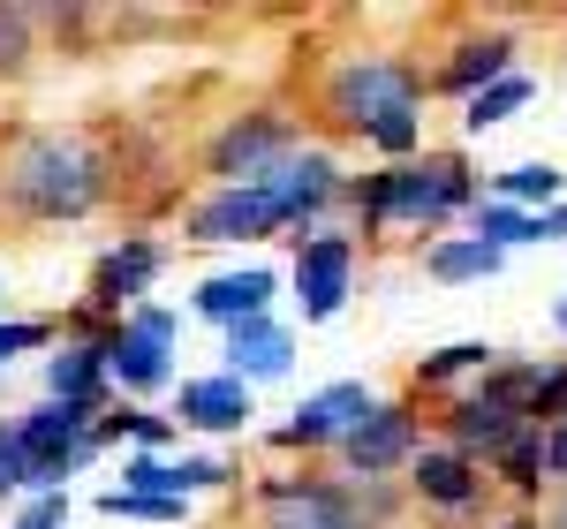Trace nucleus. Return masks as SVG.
<instances>
[{"label":"nucleus","mask_w":567,"mask_h":529,"mask_svg":"<svg viewBox=\"0 0 567 529\" xmlns=\"http://www.w3.org/2000/svg\"><path fill=\"white\" fill-rule=\"evenodd\" d=\"M69 522V491H31V507L16 515V529H61Z\"/></svg>","instance_id":"obj_34"},{"label":"nucleus","mask_w":567,"mask_h":529,"mask_svg":"<svg viewBox=\"0 0 567 529\" xmlns=\"http://www.w3.org/2000/svg\"><path fill=\"white\" fill-rule=\"evenodd\" d=\"M280 227H296L280 212V197H272L265 181H243V189H213V197L189 212V242H265V235H280Z\"/></svg>","instance_id":"obj_5"},{"label":"nucleus","mask_w":567,"mask_h":529,"mask_svg":"<svg viewBox=\"0 0 567 529\" xmlns=\"http://www.w3.org/2000/svg\"><path fill=\"white\" fill-rule=\"evenodd\" d=\"M507 529H545V522H529V515H515V522H507Z\"/></svg>","instance_id":"obj_40"},{"label":"nucleus","mask_w":567,"mask_h":529,"mask_svg":"<svg viewBox=\"0 0 567 529\" xmlns=\"http://www.w3.org/2000/svg\"><path fill=\"white\" fill-rule=\"evenodd\" d=\"M529 424L545 432V424H560L567 416V363H537V386H529Z\"/></svg>","instance_id":"obj_28"},{"label":"nucleus","mask_w":567,"mask_h":529,"mask_svg":"<svg viewBox=\"0 0 567 529\" xmlns=\"http://www.w3.org/2000/svg\"><path fill=\"white\" fill-rule=\"evenodd\" d=\"M130 325H136V333H152V341H167V349L182 341V318H175L167 303H136V310H130Z\"/></svg>","instance_id":"obj_35"},{"label":"nucleus","mask_w":567,"mask_h":529,"mask_svg":"<svg viewBox=\"0 0 567 529\" xmlns=\"http://www.w3.org/2000/svg\"><path fill=\"white\" fill-rule=\"evenodd\" d=\"M470 235H477V242H492V250L507 258L515 242H537V212L499 205V197H477V205H470Z\"/></svg>","instance_id":"obj_22"},{"label":"nucleus","mask_w":567,"mask_h":529,"mask_svg":"<svg viewBox=\"0 0 567 529\" xmlns=\"http://www.w3.org/2000/svg\"><path fill=\"white\" fill-rule=\"evenodd\" d=\"M499 264L507 258H499L492 242H477V235H454V242H432V250H424V272L446 280V288H454V280H492Z\"/></svg>","instance_id":"obj_20"},{"label":"nucleus","mask_w":567,"mask_h":529,"mask_svg":"<svg viewBox=\"0 0 567 529\" xmlns=\"http://www.w3.org/2000/svg\"><path fill=\"white\" fill-rule=\"evenodd\" d=\"M258 416V401H250V386L243 378H227V371H213V378H182V401H175V424L182 432H243Z\"/></svg>","instance_id":"obj_12"},{"label":"nucleus","mask_w":567,"mask_h":529,"mask_svg":"<svg viewBox=\"0 0 567 529\" xmlns=\"http://www.w3.org/2000/svg\"><path fill=\"white\" fill-rule=\"evenodd\" d=\"M0 189L31 220H84L91 205H99V189H106V167L76 136H31V144H16Z\"/></svg>","instance_id":"obj_3"},{"label":"nucleus","mask_w":567,"mask_h":529,"mask_svg":"<svg viewBox=\"0 0 567 529\" xmlns=\"http://www.w3.org/2000/svg\"><path fill=\"white\" fill-rule=\"evenodd\" d=\"M106 439H136L144 454H159V446L175 439V416H152V408H114L106 424H99V446Z\"/></svg>","instance_id":"obj_25"},{"label":"nucleus","mask_w":567,"mask_h":529,"mask_svg":"<svg viewBox=\"0 0 567 529\" xmlns=\"http://www.w3.org/2000/svg\"><path fill=\"white\" fill-rule=\"evenodd\" d=\"M296 363V341H288V325L265 310V318H243V325H227V378H280Z\"/></svg>","instance_id":"obj_15"},{"label":"nucleus","mask_w":567,"mask_h":529,"mask_svg":"<svg viewBox=\"0 0 567 529\" xmlns=\"http://www.w3.org/2000/svg\"><path fill=\"white\" fill-rule=\"evenodd\" d=\"M8 491H31V454L16 439V424L0 432V499H8Z\"/></svg>","instance_id":"obj_32"},{"label":"nucleus","mask_w":567,"mask_h":529,"mask_svg":"<svg viewBox=\"0 0 567 529\" xmlns=\"http://www.w3.org/2000/svg\"><path fill=\"white\" fill-rule=\"evenodd\" d=\"M45 401H69V408H99L106 401V363H99L91 341L45 355Z\"/></svg>","instance_id":"obj_18"},{"label":"nucleus","mask_w":567,"mask_h":529,"mask_svg":"<svg viewBox=\"0 0 567 529\" xmlns=\"http://www.w3.org/2000/svg\"><path fill=\"white\" fill-rule=\"evenodd\" d=\"M529 91H537L529 76H499L492 91H477V98H462V129H470V136L499 129V122H507L515 106H529Z\"/></svg>","instance_id":"obj_23"},{"label":"nucleus","mask_w":567,"mask_h":529,"mask_svg":"<svg viewBox=\"0 0 567 529\" xmlns=\"http://www.w3.org/2000/svg\"><path fill=\"white\" fill-rule=\"evenodd\" d=\"M159 264H167V250H159V242H144V235H130L122 250H106L99 272H91V310H122V318H130V310L152 295Z\"/></svg>","instance_id":"obj_11"},{"label":"nucleus","mask_w":567,"mask_h":529,"mask_svg":"<svg viewBox=\"0 0 567 529\" xmlns=\"http://www.w3.org/2000/svg\"><path fill=\"white\" fill-rule=\"evenodd\" d=\"M560 189H567V175H560V167H545V159L507 167V175L492 181V197H499V205H523V212H553V205H560Z\"/></svg>","instance_id":"obj_21"},{"label":"nucleus","mask_w":567,"mask_h":529,"mask_svg":"<svg viewBox=\"0 0 567 529\" xmlns=\"http://www.w3.org/2000/svg\"><path fill=\"white\" fill-rule=\"evenodd\" d=\"M272 288H280V272H265V264H243V272H213V280L197 288V318H219V325L265 318V310H272Z\"/></svg>","instance_id":"obj_16"},{"label":"nucleus","mask_w":567,"mask_h":529,"mask_svg":"<svg viewBox=\"0 0 567 529\" xmlns=\"http://www.w3.org/2000/svg\"><path fill=\"white\" fill-rule=\"evenodd\" d=\"M499 76H515V39H499V31H492V39H470L462 53H454V61H446V69H439V84L462 91V98L492 91Z\"/></svg>","instance_id":"obj_19"},{"label":"nucleus","mask_w":567,"mask_h":529,"mask_svg":"<svg viewBox=\"0 0 567 529\" xmlns=\"http://www.w3.org/2000/svg\"><path fill=\"white\" fill-rule=\"evenodd\" d=\"M288 152H296V129H288L280 114H243V122L219 129L213 175H219V189H243V181H265Z\"/></svg>","instance_id":"obj_6"},{"label":"nucleus","mask_w":567,"mask_h":529,"mask_svg":"<svg viewBox=\"0 0 567 529\" xmlns=\"http://www.w3.org/2000/svg\"><path fill=\"white\" fill-rule=\"evenodd\" d=\"M492 363H499V349H484V341H446V349H432L416 363V378H424V386H454V378L492 371Z\"/></svg>","instance_id":"obj_24"},{"label":"nucleus","mask_w":567,"mask_h":529,"mask_svg":"<svg viewBox=\"0 0 567 529\" xmlns=\"http://www.w3.org/2000/svg\"><path fill=\"white\" fill-rule=\"evenodd\" d=\"M265 529H363V515L341 485L288 477V485H265Z\"/></svg>","instance_id":"obj_9"},{"label":"nucleus","mask_w":567,"mask_h":529,"mask_svg":"<svg viewBox=\"0 0 567 529\" xmlns=\"http://www.w3.org/2000/svg\"><path fill=\"white\" fill-rule=\"evenodd\" d=\"M515 432H529V424L515 416V408H507V401L462 394L454 408H446V446H454V454H470V461H477V454H492V461H499Z\"/></svg>","instance_id":"obj_14"},{"label":"nucleus","mask_w":567,"mask_h":529,"mask_svg":"<svg viewBox=\"0 0 567 529\" xmlns=\"http://www.w3.org/2000/svg\"><path fill=\"white\" fill-rule=\"evenodd\" d=\"M416 491L432 499V507H470L484 491V477H477V461L470 454H454V446H416Z\"/></svg>","instance_id":"obj_17"},{"label":"nucleus","mask_w":567,"mask_h":529,"mask_svg":"<svg viewBox=\"0 0 567 529\" xmlns=\"http://www.w3.org/2000/svg\"><path fill=\"white\" fill-rule=\"evenodd\" d=\"M499 477H507L515 491H537V485H545V432H537V424L507 439V454H499Z\"/></svg>","instance_id":"obj_26"},{"label":"nucleus","mask_w":567,"mask_h":529,"mask_svg":"<svg viewBox=\"0 0 567 529\" xmlns=\"http://www.w3.org/2000/svg\"><path fill=\"white\" fill-rule=\"evenodd\" d=\"M45 341H53V325H45V318H8V325H0V371H8L16 355L45 349Z\"/></svg>","instance_id":"obj_30"},{"label":"nucleus","mask_w":567,"mask_h":529,"mask_svg":"<svg viewBox=\"0 0 567 529\" xmlns=\"http://www.w3.org/2000/svg\"><path fill=\"white\" fill-rule=\"evenodd\" d=\"M341 461H349L363 485H379V477H393L401 461H416V416L401 408V401H379L363 424H355L349 439H341Z\"/></svg>","instance_id":"obj_8"},{"label":"nucleus","mask_w":567,"mask_h":529,"mask_svg":"<svg viewBox=\"0 0 567 529\" xmlns=\"http://www.w3.org/2000/svg\"><path fill=\"white\" fill-rule=\"evenodd\" d=\"M341 197L355 205L363 227H439V220H454V212L477 205V181H470L462 152H424V159L379 167V175H363V181H341Z\"/></svg>","instance_id":"obj_1"},{"label":"nucleus","mask_w":567,"mask_h":529,"mask_svg":"<svg viewBox=\"0 0 567 529\" xmlns=\"http://www.w3.org/2000/svg\"><path fill=\"white\" fill-rule=\"evenodd\" d=\"M537 242H567V205H553V212H537Z\"/></svg>","instance_id":"obj_37"},{"label":"nucleus","mask_w":567,"mask_h":529,"mask_svg":"<svg viewBox=\"0 0 567 529\" xmlns=\"http://www.w3.org/2000/svg\"><path fill=\"white\" fill-rule=\"evenodd\" d=\"M545 477H567V416L545 424Z\"/></svg>","instance_id":"obj_36"},{"label":"nucleus","mask_w":567,"mask_h":529,"mask_svg":"<svg viewBox=\"0 0 567 529\" xmlns=\"http://www.w3.org/2000/svg\"><path fill=\"white\" fill-rule=\"evenodd\" d=\"M91 349H99V363H106V378H114V386H130V394H159V386H175V349H167V341H152V333H136L130 318H122V325H106Z\"/></svg>","instance_id":"obj_10"},{"label":"nucleus","mask_w":567,"mask_h":529,"mask_svg":"<svg viewBox=\"0 0 567 529\" xmlns=\"http://www.w3.org/2000/svg\"><path fill=\"white\" fill-rule=\"evenodd\" d=\"M355 295V242L318 227V235H296V303H303V325H326L341 318V303Z\"/></svg>","instance_id":"obj_4"},{"label":"nucleus","mask_w":567,"mask_h":529,"mask_svg":"<svg viewBox=\"0 0 567 529\" xmlns=\"http://www.w3.org/2000/svg\"><path fill=\"white\" fill-rule=\"evenodd\" d=\"M122 491H136V499H175V461L130 454V461H122ZM182 507H189V499H182Z\"/></svg>","instance_id":"obj_27"},{"label":"nucleus","mask_w":567,"mask_h":529,"mask_svg":"<svg viewBox=\"0 0 567 529\" xmlns=\"http://www.w3.org/2000/svg\"><path fill=\"white\" fill-rule=\"evenodd\" d=\"M371 408H379V401H371V386H363V378L318 386V394H310L303 408H296V416H288L280 432H272V446H341L355 424L371 416Z\"/></svg>","instance_id":"obj_7"},{"label":"nucleus","mask_w":567,"mask_h":529,"mask_svg":"<svg viewBox=\"0 0 567 529\" xmlns=\"http://www.w3.org/2000/svg\"><path fill=\"white\" fill-rule=\"evenodd\" d=\"M0 288H8V272H0Z\"/></svg>","instance_id":"obj_41"},{"label":"nucleus","mask_w":567,"mask_h":529,"mask_svg":"<svg viewBox=\"0 0 567 529\" xmlns=\"http://www.w3.org/2000/svg\"><path fill=\"white\" fill-rule=\"evenodd\" d=\"M265 189L280 197V212H288L296 227H310L333 197H341V167H333L326 152H288V159L265 175Z\"/></svg>","instance_id":"obj_13"},{"label":"nucleus","mask_w":567,"mask_h":529,"mask_svg":"<svg viewBox=\"0 0 567 529\" xmlns=\"http://www.w3.org/2000/svg\"><path fill=\"white\" fill-rule=\"evenodd\" d=\"M326 106H333V122L355 129L363 144H379L393 152V167L416 152V136H424V76L416 69H401V61H379V53H363L349 61L333 84H326Z\"/></svg>","instance_id":"obj_2"},{"label":"nucleus","mask_w":567,"mask_h":529,"mask_svg":"<svg viewBox=\"0 0 567 529\" xmlns=\"http://www.w3.org/2000/svg\"><path fill=\"white\" fill-rule=\"evenodd\" d=\"M227 477H235V469H227V461H205V454H197V461H175V499H189V491H219Z\"/></svg>","instance_id":"obj_33"},{"label":"nucleus","mask_w":567,"mask_h":529,"mask_svg":"<svg viewBox=\"0 0 567 529\" xmlns=\"http://www.w3.org/2000/svg\"><path fill=\"white\" fill-rule=\"evenodd\" d=\"M99 507L114 515V522H182V499H136V491H99Z\"/></svg>","instance_id":"obj_29"},{"label":"nucleus","mask_w":567,"mask_h":529,"mask_svg":"<svg viewBox=\"0 0 567 529\" xmlns=\"http://www.w3.org/2000/svg\"><path fill=\"white\" fill-rule=\"evenodd\" d=\"M545 529H567V491H560V507H553V522H545Z\"/></svg>","instance_id":"obj_38"},{"label":"nucleus","mask_w":567,"mask_h":529,"mask_svg":"<svg viewBox=\"0 0 567 529\" xmlns=\"http://www.w3.org/2000/svg\"><path fill=\"white\" fill-rule=\"evenodd\" d=\"M31 53V8H0V69H23Z\"/></svg>","instance_id":"obj_31"},{"label":"nucleus","mask_w":567,"mask_h":529,"mask_svg":"<svg viewBox=\"0 0 567 529\" xmlns=\"http://www.w3.org/2000/svg\"><path fill=\"white\" fill-rule=\"evenodd\" d=\"M553 325H560V333H567V295H560V303H553Z\"/></svg>","instance_id":"obj_39"}]
</instances>
